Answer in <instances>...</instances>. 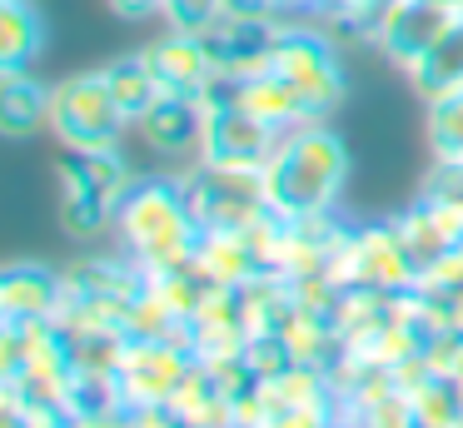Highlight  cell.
Instances as JSON below:
<instances>
[{
	"label": "cell",
	"instance_id": "836d02e7",
	"mask_svg": "<svg viewBox=\"0 0 463 428\" xmlns=\"http://www.w3.org/2000/svg\"><path fill=\"white\" fill-rule=\"evenodd\" d=\"M220 15H230V20H279L284 5L279 0H220Z\"/></svg>",
	"mask_w": 463,
	"mask_h": 428
},
{
	"label": "cell",
	"instance_id": "4316f807",
	"mask_svg": "<svg viewBox=\"0 0 463 428\" xmlns=\"http://www.w3.org/2000/svg\"><path fill=\"white\" fill-rule=\"evenodd\" d=\"M120 404H125V398H120L115 374H80V368H75L61 408L71 418H90V414H105V408H120Z\"/></svg>",
	"mask_w": 463,
	"mask_h": 428
},
{
	"label": "cell",
	"instance_id": "ba28073f",
	"mask_svg": "<svg viewBox=\"0 0 463 428\" xmlns=\"http://www.w3.org/2000/svg\"><path fill=\"white\" fill-rule=\"evenodd\" d=\"M349 219L339 209H319V214H274V274L304 279V274H329L334 259L349 244Z\"/></svg>",
	"mask_w": 463,
	"mask_h": 428
},
{
	"label": "cell",
	"instance_id": "60d3db41",
	"mask_svg": "<svg viewBox=\"0 0 463 428\" xmlns=\"http://www.w3.org/2000/svg\"><path fill=\"white\" fill-rule=\"evenodd\" d=\"M334 428H364V423H359V418H349V414H339V423H334Z\"/></svg>",
	"mask_w": 463,
	"mask_h": 428
},
{
	"label": "cell",
	"instance_id": "30bf717a",
	"mask_svg": "<svg viewBox=\"0 0 463 428\" xmlns=\"http://www.w3.org/2000/svg\"><path fill=\"white\" fill-rule=\"evenodd\" d=\"M279 129H269L264 119H254L244 105H224L204 115V139H200V159L204 165H224V169H264L279 149Z\"/></svg>",
	"mask_w": 463,
	"mask_h": 428
},
{
	"label": "cell",
	"instance_id": "8fae6325",
	"mask_svg": "<svg viewBox=\"0 0 463 428\" xmlns=\"http://www.w3.org/2000/svg\"><path fill=\"white\" fill-rule=\"evenodd\" d=\"M200 35H204V45H210L220 75L250 80V75L274 70V50H279L284 25L279 20H230V15H220L210 30H200Z\"/></svg>",
	"mask_w": 463,
	"mask_h": 428
},
{
	"label": "cell",
	"instance_id": "e0dca14e",
	"mask_svg": "<svg viewBox=\"0 0 463 428\" xmlns=\"http://www.w3.org/2000/svg\"><path fill=\"white\" fill-rule=\"evenodd\" d=\"M51 90L31 70H0V135L31 139L35 129H51Z\"/></svg>",
	"mask_w": 463,
	"mask_h": 428
},
{
	"label": "cell",
	"instance_id": "52a82bcc",
	"mask_svg": "<svg viewBox=\"0 0 463 428\" xmlns=\"http://www.w3.org/2000/svg\"><path fill=\"white\" fill-rule=\"evenodd\" d=\"M194 364V338L175 334V338H130L115 364V384H120L125 408H150V404H170L175 388L184 384Z\"/></svg>",
	"mask_w": 463,
	"mask_h": 428
},
{
	"label": "cell",
	"instance_id": "ac0fdd59",
	"mask_svg": "<svg viewBox=\"0 0 463 428\" xmlns=\"http://www.w3.org/2000/svg\"><path fill=\"white\" fill-rule=\"evenodd\" d=\"M190 338H194V358H214V354H240L250 344L244 328V299L240 289H214L204 299V309L190 319Z\"/></svg>",
	"mask_w": 463,
	"mask_h": 428
},
{
	"label": "cell",
	"instance_id": "f1b7e54d",
	"mask_svg": "<svg viewBox=\"0 0 463 428\" xmlns=\"http://www.w3.org/2000/svg\"><path fill=\"white\" fill-rule=\"evenodd\" d=\"M419 195L463 214V159H433L429 175H423V185H419Z\"/></svg>",
	"mask_w": 463,
	"mask_h": 428
},
{
	"label": "cell",
	"instance_id": "ab89813d",
	"mask_svg": "<svg viewBox=\"0 0 463 428\" xmlns=\"http://www.w3.org/2000/svg\"><path fill=\"white\" fill-rule=\"evenodd\" d=\"M334 0H304V10H314V15H319V10H329Z\"/></svg>",
	"mask_w": 463,
	"mask_h": 428
},
{
	"label": "cell",
	"instance_id": "e575fe53",
	"mask_svg": "<svg viewBox=\"0 0 463 428\" xmlns=\"http://www.w3.org/2000/svg\"><path fill=\"white\" fill-rule=\"evenodd\" d=\"M130 414H135V428H194L175 404H150V408H130Z\"/></svg>",
	"mask_w": 463,
	"mask_h": 428
},
{
	"label": "cell",
	"instance_id": "b9f144b4",
	"mask_svg": "<svg viewBox=\"0 0 463 428\" xmlns=\"http://www.w3.org/2000/svg\"><path fill=\"white\" fill-rule=\"evenodd\" d=\"M279 5H284V10H304V0H279Z\"/></svg>",
	"mask_w": 463,
	"mask_h": 428
},
{
	"label": "cell",
	"instance_id": "8d00e7d4",
	"mask_svg": "<svg viewBox=\"0 0 463 428\" xmlns=\"http://www.w3.org/2000/svg\"><path fill=\"white\" fill-rule=\"evenodd\" d=\"M423 279H439V284H463V244L453 249V254H443V259H439V264H433Z\"/></svg>",
	"mask_w": 463,
	"mask_h": 428
},
{
	"label": "cell",
	"instance_id": "3957f363",
	"mask_svg": "<svg viewBox=\"0 0 463 428\" xmlns=\"http://www.w3.org/2000/svg\"><path fill=\"white\" fill-rule=\"evenodd\" d=\"M334 284L339 289H383V294H403V289L423 284L419 259L409 254L399 234V219H369V224L349 229V244L334 259Z\"/></svg>",
	"mask_w": 463,
	"mask_h": 428
},
{
	"label": "cell",
	"instance_id": "5b68a950",
	"mask_svg": "<svg viewBox=\"0 0 463 428\" xmlns=\"http://www.w3.org/2000/svg\"><path fill=\"white\" fill-rule=\"evenodd\" d=\"M274 75H284L299 90V100L309 105V119L334 115L339 100L349 95V80H344V65H339V45L319 25H284L279 50H274Z\"/></svg>",
	"mask_w": 463,
	"mask_h": 428
},
{
	"label": "cell",
	"instance_id": "277c9868",
	"mask_svg": "<svg viewBox=\"0 0 463 428\" xmlns=\"http://www.w3.org/2000/svg\"><path fill=\"white\" fill-rule=\"evenodd\" d=\"M125 125L130 119L115 105L100 70L71 75L51 90V135L61 139V149H110L120 145Z\"/></svg>",
	"mask_w": 463,
	"mask_h": 428
},
{
	"label": "cell",
	"instance_id": "9c48e42d",
	"mask_svg": "<svg viewBox=\"0 0 463 428\" xmlns=\"http://www.w3.org/2000/svg\"><path fill=\"white\" fill-rule=\"evenodd\" d=\"M458 20H463V0H393L379 20L373 45L409 75Z\"/></svg>",
	"mask_w": 463,
	"mask_h": 428
},
{
	"label": "cell",
	"instance_id": "6da1fadb",
	"mask_svg": "<svg viewBox=\"0 0 463 428\" xmlns=\"http://www.w3.org/2000/svg\"><path fill=\"white\" fill-rule=\"evenodd\" d=\"M115 234L125 254L145 264V274L194 259L200 224L184 195V175H135V185L115 204Z\"/></svg>",
	"mask_w": 463,
	"mask_h": 428
},
{
	"label": "cell",
	"instance_id": "4fadbf2b",
	"mask_svg": "<svg viewBox=\"0 0 463 428\" xmlns=\"http://www.w3.org/2000/svg\"><path fill=\"white\" fill-rule=\"evenodd\" d=\"M145 60H150V70H155L165 95L200 100L204 90L214 85V75H220L204 35H194V30H165L155 45H145Z\"/></svg>",
	"mask_w": 463,
	"mask_h": 428
},
{
	"label": "cell",
	"instance_id": "1f68e13d",
	"mask_svg": "<svg viewBox=\"0 0 463 428\" xmlns=\"http://www.w3.org/2000/svg\"><path fill=\"white\" fill-rule=\"evenodd\" d=\"M244 358H250V368L260 378H279L284 368L294 364L289 348H284V338H250V344H244Z\"/></svg>",
	"mask_w": 463,
	"mask_h": 428
},
{
	"label": "cell",
	"instance_id": "9a60e30c",
	"mask_svg": "<svg viewBox=\"0 0 463 428\" xmlns=\"http://www.w3.org/2000/svg\"><path fill=\"white\" fill-rule=\"evenodd\" d=\"M194 259L200 269L214 279L220 289H240L260 274H274L260 254V239H254V224L250 229H200V244H194Z\"/></svg>",
	"mask_w": 463,
	"mask_h": 428
},
{
	"label": "cell",
	"instance_id": "7bdbcfd3",
	"mask_svg": "<svg viewBox=\"0 0 463 428\" xmlns=\"http://www.w3.org/2000/svg\"><path fill=\"white\" fill-rule=\"evenodd\" d=\"M419 428H439V423H419Z\"/></svg>",
	"mask_w": 463,
	"mask_h": 428
},
{
	"label": "cell",
	"instance_id": "7402d4cb",
	"mask_svg": "<svg viewBox=\"0 0 463 428\" xmlns=\"http://www.w3.org/2000/svg\"><path fill=\"white\" fill-rule=\"evenodd\" d=\"M45 45V20L31 0H0V70H31Z\"/></svg>",
	"mask_w": 463,
	"mask_h": 428
},
{
	"label": "cell",
	"instance_id": "2e32d148",
	"mask_svg": "<svg viewBox=\"0 0 463 428\" xmlns=\"http://www.w3.org/2000/svg\"><path fill=\"white\" fill-rule=\"evenodd\" d=\"M393 219H399V234H403V244H409V254L419 259L423 274H429L443 254H453V249L463 244V214L433 204V199H423V195H413V204Z\"/></svg>",
	"mask_w": 463,
	"mask_h": 428
},
{
	"label": "cell",
	"instance_id": "d590c367",
	"mask_svg": "<svg viewBox=\"0 0 463 428\" xmlns=\"http://www.w3.org/2000/svg\"><path fill=\"white\" fill-rule=\"evenodd\" d=\"M75 428H135V414L130 408H105V414H90V418H75Z\"/></svg>",
	"mask_w": 463,
	"mask_h": 428
},
{
	"label": "cell",
	"instance_id": "484cf974",
	"mask_svg": "<svg viewBox=\"0 0 463 428\" xmlns=\"http://www.w3.org/2000/svg\"><path fill=\"white\" fill-rule=\"evenodd\" d=\"M409 404H413V414H419V423L458 428V418H463V388L453 384V378L433 374L429 384H419V388L409 394Z\"/></svg>",
	"mask_w": 463,
	"mask_h": 428
},
{
	"label": "cell",
	"instance_id": "f35d334b",
	"mask_svg": "<svg viewBox=\"0 0 463 428\" xmlns=\"http://www.w3.org/2000/svg\"><path fill=\"white\" fill-rule=\"evenodd\" d=\"M449 378H453V384L463 388V344H458V358H453V374H449Z\"/></svg>",
	"mask_w": 463,
	"mask_h": 428
},
{
	"label": "cell",
	"instance_id": "4dcf8cb0",
	"mask_svg": "<svg viewBox=\"0 0 463 428\" xmlns=\"http://www.w3.org/2000/svg\"><path fill=\"white\" fill-rule=\"evenodd\" d=\"M339 423V408L334 404H284L269 414L264 428H334Z\"/></svg>",
	"mask_w": 463,
	"mask_h": 428
},
{
	"label": "cell",
	"instance_id": "ee69618b",
	"mask_svg": "<svg viewBox=\"0 0 463 428\" xmlns=\"http://www.w3.org/2000/svg\"><path fill=\"white\" fill-rule=\"evenodd\" d=\"M458 428H463V418H458Z\"/></svg>",
	"mask_w": 463,
	"mask_h": 428
},
{
	"label": "cell",
	"instance_id": "5bb4252c",
	"mask_svg": "<svg viewBox=\"0 0 463 428\" xmlns=\"http://www.w3.org/2000/svg\"><path fill=\"white\" fill-rule=\"evenodd\" d=\"M145 135V145L155 149L160 159H184L194 155L200 159V139H204V105L190 95H160L145 119L135 125Z\"/></svg>",
	"mask_w": 463,
	"mask_h": 428
},
{
	"label": "cell",
	"instance_id": "7a4b0ae2",
	"mask_svg": "<svg viewBox=\"0 0 463 428\" xmlns=\"http://www.w3.org/2000/svg\"><path fill=\"white\" fill-rule=\"evenodd\" d=\"M349 185V149L324 119L289 129L264 165V195L274 214H319L339 209V195Z\"/></svg>",
	"mask_w": 463,
	"mask_h": 428
},
{
	"label": "cell",
	"instance_id": "d6a6232c",
	"mask_svg": "<svg viewBox=\"0 0 463 428\" xmlns=\"http://www.w3.org/2000/svg\"><path fill=\"white\" fill-rule=\"evenodd\" d=\"M364 428H419V414H413L409 394H393L383 398L379 408H369V414H359Z\"/></svg>",
	"mask_w": 463,
	"mask_h": 428
},
{
	"label": "cell",
	"instance_id": "603a6c76",
	"mask_svg": "<svg viewBox=\"0 0 463 428\" xmlns=\"http://www.w3.org/2000/svg\"><path fill=\"white\" fill-rule=\"evenodd\" d=\"M100 75H105L115 105L125 109V119H130V125H140L145 109L165 95L160 80H155V70H150V60H145V50H140V55H120V60H110V65H100Z\"/></svg>",
	"mask_w": 463,
	"mask_h": 428
},
{
	"label": "cell",
	"instance_id": "d6986e66",
	"mask_svg": "<svg viewBox=\"0 0 463 428\" xmlns=\"http://www.w3.org/2000/svg\"><path fill=\"white\" fill-rule=\"evenodd\" d=\"M55 175H61V185L100 189V195H110L115 204H120V195L135 185L130 159H125L120 145H110V149H61V159H55Z\"/></svg>",
	"mask_w": 463,
	"mask_h": 428
},
{
	"label": "cell",
	"instance_id": "ffe728a7",
	"mask_svg": "<svg viewBox=\"0 0 463 428\" xmlns=\"http://www.w3.org/2000/svg\"><path fill=\"white\" fill-rule=\"evenodd\" d=\"M240 105L250 109L254 119H264L269 129H279V135H289V129L309 125V105H304L299 90H294L284 75H274V70L240 80Z\"/></svg>",
	"mask_w": 463,
	"mask_h": 428
},
{
	"label": "cell",
	"instance_id": "cb8c5ba5",
	"mask_svg": "<svg viewBox=\"0 0 463 428\" xmlns=\"http://www.w3.org/2000/svg\"><path fill=\"white\" fill-rule=\"evenodd\" d=\"M284 348H289L294 364H314V368H334V358L344 354V334L334 328V319L324 314H294L289 328H284Z\"/></svg>",
	"mask_w": 463,
	"mask_h": 428
},
{
	"label": "cell",
	"instance_id": "74e56055",
	"mask_svg": "<svg viewBox=\"0 0 463 428\" xmlns=\"http://www.w3.org/2000/svg\"><path fill=\"white\" fill-rule=\"evenodd\" d=\"M105 5H110L120 20H150V15H160V0H105Z\"/></svg>",
	"mask_w": 463,
	"mask_h": 428
},
{
	"label": "cell",
	"instance_id": "83f0119b",
	"mask_svg": "<svg viewBox=\"0 0 463 428\" xmlns=\"http://www.w3.org/2000/svg\"><path fill=\"white\" fill-rule=\"evenodd\" d=\"M429 145L433 159H463V90L429 105Z\"/></svg>",
	"mask_w": 463,
	"mask_h": 428
},
{
	"label": "cell",
	"instance_id": "d4e9b609",
	"mask_svg": "<svg viewBox=\"0 0 463 428\" xmlns=\"http://www.w3.org/2000/svg\"><path fill=\"white\" fill-rule=\"evenodd\" d=\"M61 229L71 239H100L115 229V199L85 185H61Z\"/></svg>",
	"mask_w": 463,
	"mask_h": 428
},
{
	"label": "cell",
	"instance_id": "f546056e",
	"mask_svg": "<svg viewBox=\"0 0 463 428\" xmlns=\"http://www.w3.org/2000/svg\"><path fill=\"white\" fill-rule=\"evenodd\" d=\"M160 15L170 30H210L220 20V0H160Z\"/></svg>",
	"mask_w": 463,
	"mask_h": 428
},
{
	"label": "cell",
	"instance_id": "44dd1931",
	"mask_svg": "<svg viewBox=\"0 0 463 428\" xmlns=\"http://www.w3.org/2000/svg\"><path fill=\"white\" fill-rule=\"evenodd\" d=\"M409 85L419 90V100H443V95H458L463 90V20L409 70Z\"/></svg>",
	"mask_w": 463,
	"mask_h": 428
},
{
	"label": "cell",
	"instance_id": "8992f818",
	"mask_svg": "<svg viewBox=\"0 0 463 428\" xmlns=\"http://www.w3.org/2000/svg\"><path fill=\"white\" fill-rule=\"evenodd\" d=\"M184 195L200 229H250L254 219L274 214L264 195V169H224L194 159L184 169Z\"/></svg>",
	"mask_w": 463,
	"mask_h": 428
},
{
	"label": "cell",
	"instance_id": "7c38bea8",
	"mask_svg": "<svg viewBox=\"0 0 463 428\" xmlns=\"http://www.w3.org/2000/svg\"><path fill=\"white\" fill-rule=\"evenodd\" d=\"M65 309V269H51L41 259H15L0 274V319L11 324H45Z\"/></svg>",
	"mask_w": 463,
	"mask_h": 428
}]
</instances>
